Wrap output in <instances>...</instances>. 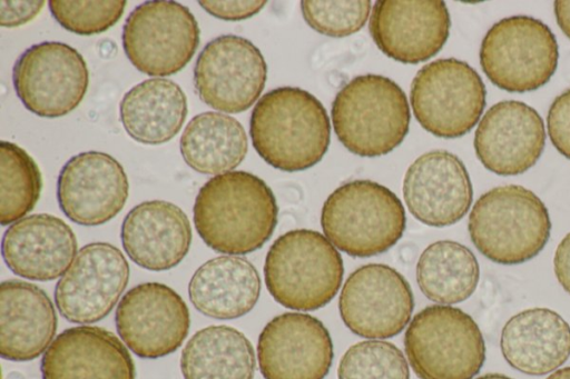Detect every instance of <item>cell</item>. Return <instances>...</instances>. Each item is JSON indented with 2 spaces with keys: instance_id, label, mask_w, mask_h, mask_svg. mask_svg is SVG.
I'll return each instance as SVG.
<instances>
[{
  "instance_id": "obj_2",
  "label": "cell",
  "mask_w": 570,
  "mask_h": 379,
  "mask_svg": "<svg viewBox=\"0 0 570 379\" xmlns=\"http://www.w3.org/2000/svg\"><path fill=\"white\" fill-rule=\"evenodd\" d=\"M249 133L256 152L268 164L294 172L322 160L330 144L331 124L325 108L312 93L281 87L255 104Z\"/></svg>"
},
{
  "instance_id": "obj_8",
  "label": "cell",
  "mask_w": 570,
  "mask_h": 379,
  "mask_svg": "<svg viewBox=\"0 0 570 379\" xmlns=\"http://www.w3.org/2000/svg\"><path fill=\"white\" fill-rule=\"evenodd\" d=\"M558 42L550 28L529 16L495 22L484 36L480 64L489 80L509 92L544 86L558 66Z\"/></svg>"
},
{
  "instance_id": "obj_36",
  "label": "cell",
  "mask_w": 570,
  "mask_h": 379,
  "mask_svg": "<svg viewBox=\"0 0 570 379\" xmlns=\"http://www.w3.org/2000/svg\"><path fill=\"white\" fill-rule=\"evenodd\" d=\"M198 3L218 19L236 21L258 13L266 1H199Z\"/></svg>"
},
{
  "instance_id": "obj_6",
  "label": "cell",
  "mask_w": 570,
  "mask_h": 379,
  "mask_svg": "<svg viewBox=\"0 0 570 379\" xmlns=\"http://www.w3.org/2000/svg\"><path fill=\"white\" fill-rule=\"evenodd\" d=\"M321 226L325 237L352 257L383 253L402 237L404 207L389 188L371 180H353L325 200Z\"/></svg>"
},
{
  "instance_id": "obj_12",
  "label": "cell",
  "mask_w": 570,
  "mask_h": 379,
  "mask_svg": "<svg viewBox=\"0 0 570 379\" xmlns=\"http://www.w3.org/2000/svg\"><path fill=\"white\" fill-rule=\"evenodd\" d=\"M267 66L249 40L223 34L210 40L197 57L194 87L208 107L227 113L247 110L261 96Z\"/></svg>"
},
{
  "instance_id": "obj_14",
  "label": "cell",
  "mask_w": 570,
  "mask_h": 379,
  "mask_svg": "<svg viewBox=\"0 0 570 379\" xmlns=\"http://www.w3.org/2000/svg\"><path fill=\"white\" fill-rule=\"evenodd\" d=\"M115 322L119 337L135 355L157 359L183 345L190 317L186 302L174 289L144 282L120 299Z\"/></svg>"
},
{
  "instance_id": "obj_28",
  "label": "cell",
  "mask_w": 570,
  "mask_h": 379,
  "mask_svg": "<svg viewBox=\"0 0 570 379\" xmlns=\"http://www.w3.org/2000/svg\"><path fill=\"white\" fill-rule=\"evenodd\" d=\"M255 367L250 341L225 325L196 331L180 356L184 379H253Z\"/></svg>"
},
{
  "instance_id": "obj_34",
  "label": "cell",
  "mask_w": 570,
  "mask_h": 379,
  "mask_svg": "<svg viewBox=\"0 0 570 379\" xmlns=\"http://www.w3.org/2000/svg\"><path fill=\"white\" fill-rule=\"evenodd\" d=\"M126 1H49L52 17L70 32L96 34L107 31L121 18Z\"/></svg>"
},
{
  "instance_id": "obj_38",
  "label": "cell",
  "mask_w": 570,
  "mask_h": 379,
  "mask_svg": "<svg viewBox=\"0 0 570 379\" xmlns=\"http://www.w3.org/2000/svg\"><path fill=\"white\" fill-rule=\"evenodd\" d=\"M553 268L559 283L570 295V232L556 249Z\"/></svg>"
},
{
  "instance_id": "obj_9",
  "label": "cell",
  "mask_w": 570,
  "mask_h": 379,
  "mask_svg": "<svg viewBox=\"0 0 570 379\" xmlns=\"http://www.w3.org/2000/svg\"><path fill=\"white\" fill-rule=\"evenodd\" d=\"M485 94L480 74L470 64L445 58L417 71L410 100L415 119L426 131L453 139L476 124L485 107Z\"/></svg>"
},
{
  "instance_id": "obj_39",
  "label": "cell",
  "mask_w": 570,
  "mask_h": 379,
  "mask_svg": "<svg viewBox=\"0 0 570 379\" xmlns=\"http://www.w3.org/2000/svg\"><path fill=\"white\" fill-rule=\"evenodd\" d=\"M554 14L558 26L570 39V0H558L554 2Z\"/></svg>"
},
{
  "instance_id": "obj_32",
  "label": "cell",
  "mask_w": 570,
  "mask_h": 379,
  "mask_svg": "<svg viewBox=\"0 0 570 379\" xmlns=\"http://www.w3.org/2000/svg\"><path fill=\"white\" fill-rule=\"evenodd\" d=\"M337 379H410V371L395 345L365 340L345 351L338 363Z\"/></svg>"
},
{
  "instance_id": "obj_29",
  "label": "cell",
  "mask_w": 570,
  "mask_h": 379,
  "mask_svg": "<svg viewBox=\"0 0 570 379\" xmlns=\"http://www.w3.org/2000/svg\"><path fill=\"white\" fill-rule=\"evenodd\" d=\"M184 161L203 174H222L240 164L247 153V136L235 118L214 111L196 114L179 142Z\"/></svg>"
},
{
  "instance_id": "obj_4",
  "label": "cell",
  "mask_w": 570,
  "mask_h": 379,
  "mask_svg": "<svg viewBox=\"0 0 570 379\" xmlns=\"http://www.w3.org/2000/svg\"><path fill=\"white\" fill-rule=\"evenodd\" d=\"M336 137L352 153L380 157L395 149L410 126L406 96L393 80L379 74L356 76L332 103Z\"/></svg>"
},
{
  "instance_id": "obj_7",
  "label": "cell",
  "mask_w": 570,
  "mask_h": 379,
  "mask_svg": "<svg viewBox=\"0 0 570 379\" xmlns=\"http://www.w3.org/2000/svg\"><path fill=\"white\" fill-rule=\"evenodd\" d=\"M404 347L420 379H472L485 360L483 336L463 310L432 305L410 322Z\"/></svg>"
},
{
  "instance_id": "obj_37",
  "label": "cell",
  "mask_w": 570,
  "mask_h": 379,
  "mask_svg": "<svg viewBox=\"0 0 570 379\" xmlns=\"http://www.w3.org/2000/svg\"><path fill=\"white\" fill-rule=\"evenodd\" d=\"M45 1H1L0 23L3 27H18L29 22L42 9Z\"/></svg>"
},
{
  "instance_id": "obj_5",
  "label": "cell",
  "mask_w": 570,
  "mask_h": 379,
  "mask_svg": "<svg viewBox=\"0 0 570 379\" xmlns=\"http://www.w3.org/2000/svg\"><path fill=\"white\" fill-rule=\"evenodd\" d=\"M344 275L343 260L332 242L309 229L291 230L269 247L264 265L266 288L282 306L302 311L327 305Z\"/></svg>"
},
{
  "instance_id": "obj_19",
  "label": "cell",
  "mask_w": 570,
  "mask_h": 379,
  "mask_svg": "<svg viewBox=\"0 0 570 379\" xmlns=\"http://www.w3.org/2000/svg\"><path fill=\"white\" fill-rule=\"evenodd\" d=\"M546 143L541 116L529 104L504 100L482 117L474 134L481 163L499 176L525 172L539 160Z\"/></svg>"
},
{
  "instance_id": "obj_21",
  "label": "cell",
  "mask_w": 570,
  "mask_h": 379,
  "mask_svg": "<svg viewBox=\"0 0 570 379\" xmlns=\"http://www.w3.org/2000/svg\"><path fill=\"white\" fill-rule=\"evenodd\" d=\"M42 379H135L131 356L107 329L79 326L59 333L41 359Z\"/></svg>"
},
{
  "instance_id": "obj_40",
  "label": "cell",
  "mask_w": 570,
  "mask_h": 379,
  "mask_svg": "<svg viewBox=\"0 0 570 379\" xmlns=\"http://www.w3.org/2000/svg\"><path fill=\"white\" fill-rule=\"evenodd\" d=\"M547 379H570V367L552 372Z\"/></svg>"
},
{
  "instance_id": "obj_10",
  "label": "cell",
  "mask_w": 570,
  "mask_h": 379,
  "mask_svg": "<svg viewBox=\"0 0 570 379\" xmlns=\"http://www.w3.org/2000/svg\"><path fill=\"white\" fill-rule=\"evenodd\" d=\"M194 14L176 1H146L128 16L122 47L131 64L151 77L177 73L190 61L199 44Z\"/></svg>"
},
{
  "instance_id": "obj_20",
  "label": "cell",
  "mask_w": 570,
  "mask_h": 379,
  "mask_svg": "<svg viewBox=\"0 0 570 379\" xmlns=\"http://www.w3.org/2000/svg\"><path fill=\"white\" fill-rule=\"evenodd\" d=\"M403 197L410 212L431 227H446L469 211L472 183L464 163L446 150L416 158L403 180Z\"/></svg>"
},
{
  "instance_id": "obj_35",
  "label": "cell",
  "mask_w": 570,
  "mask_h": 379,
  "mask_svg": "<svg viewBox=\"0 0 570 379\" xmlns=\"http://www.w3.org/2000/svg\"><path fill=\"white\" fill-rule=\"evenodd\" d=\"M547 126L554 148L570 159V89L559 94L551 103Z\"/></svg>"
},
{
  "instance_id": "obj_22",
  "label": "cell",
  "mask_w": 570,
  "mask_h": 379,
  "mask_svg": "<svg viewBox=\"0 0 570 379\" xmlns=\"http://www.w3.org/2000/svg\"><path fill=\"white\" fill-rule=\"evenodd\" d=\"M77 238L60 218L49 213L24 217L4 231L1 252L14 275L36 281L61 277L77 255Z\"/></svg>"
},
{
  "instance_id": "obj_33",
  "label": "cell",
  "mask_w": 570,
  "mask_h": 379,
  "mask_svg": "<svg viewBox=\"0 0 570 379\" xmlns=\"http://www.w3.org/2000/svg\"><path fill=\"white\" fill-rule=\"evenodd\" d=\"M307 24L317 32L342 38L357 32L365 24L371 1H311L301 2Z\"/></svg>"
},
{
  "instance_id": "obj_17",
  "label": "cell",
  "mask_w": 570,
  "mask_h": 379,
  "mask_svg": "<svg viewBox=\"0 0 570 379\" xmlns=\"http://www.w3.org/2000/svg\"><path fill=\"white\" fill-rule=\"evenodd\" d=\"M129 192L122 166L110 154L86 151L61 168L57 199L67 218L77 225H102L124 208Z\"/></svg>"
},
{
  "instance_id": "obj_30",
  "label": "cell",
  "mask_w": 570,
  "mask_h": 379,
  "mask_svg": "<svg viewBox=\"0 0 570 379\" xmlns=\"http://www.w3.org/2000/svg\"><path fill=\"white\" fill-rule=\"evenodd\" d=\"M480 268L474 253L465 246L440 240L428 246L416 265V281L422 293L439 303L464 301L474 292Z\"/></svg>"
},
{
  "instance_id": "obj_11",
  "label": "cell",
  "mask_w": 570,
  "mask_h": 379,
  "mask_svg": "<svg viewBox=\"0 0 570 379\" xmlns=\"http://www.w3.org/2000/svg\"><path fill=\"white\" fill-rule=\"evenodd\" d=\"M12 82L30 112L58 118L82 101L89 86V70L83 57L71 46L43 41L21 53L12 69Z\"/></svg>"
},
{
  "instance_id": "obj_15",
  "label": "cell",
  "mask_w": 570,
  "mask_h": 379,
  "mask_svg": "<svg viewBox=\"0 0 570 379\" xmlns=\"http://www.w3.org/2000/svg\"><path fill=\"white\" fill-rule=\"evenodd\" d=\"M129 273L128 261L117 247L108 242L88 243L57 282L56 306L70 322H97L118 302Z\"/></svg>"
},
{
  "instance_id": "obj_25",
  "label": "cell",
  "mask_w": 570,
  "mask_h": 379,
  "mask_svg": "<svg viewBox=\"0 0 570 379\" xmlns=\"http://www.w3.org/2000/svg\"><path fill=\"white\" fill-rule=\"evenodd\" d=\"M500 347L505 361L518 371L547 375L570 357V326L551 309H525L507 321Z\"/></svg>"
},
{
  "instance_id": "obj_18",
  "label": "cell",
  "mask_w": 570,
  "mask_h": 379,
  "mask_svg": "<svg viewBox=\"0 0 570 379\" xmlns=\"http://www.w3.org/2000/svg\"><path fill=\"white\" fill-rule=\"evenodd\" d=\"M450 13L441 0H379L370 32L377 48L403 63H419L435 56L450 33Z\"/></svg>"
},
{
  "instance_id": "obj_3",
  "label": "cell",
  "mask_w": 570,
  "mask_h": 379,
  "mask_svg": "<svg viewBox=\"0 0 570 379\" xmlns=\"http://www.w3.org/2000/svg\"><path fill=\"white\" fill-rule=\"evenodd\" d=\"M475 248L489 260L518 265L534 258L547 245L551 221L541 199L531 190L507 184L483 193L468 222Z\"/></svg>"
},
{
  "instance_id": "obj_23",
  "label": "cell",
  "mask_w": 570,
  "mask_h": 379,
  "mask_svg": "<svg viewBox=\"0 0 570 379\" xmlns=\"http://www.w3.org/2000/svg\"><path fill=\"white\" fill-rule=\"evenodd\" d=\"M127 256L139 267L164 271L188 253L191 227L186 213L165 200L144 201L125 217L120 230Z\"/></svg>"
},
{
  "instance_id": "obj_24",
  "label": "cell",
  "mask_w": 570,
  "mask_h": 379,
  "mask_svg": "<svg viewBox=\"0 0 570 379\" xmlns=\"http://www.w3.org/2000/svg\"><path fill=\"white\" fill-rule=\"evenodd\" d=\"M57 313L47 292L17 279L0 286V355L10 361L38 358L51 345Z\"/></svg>"
},
{
  "instance_id": "obj_16",
  "label": "cell",
  "mask_w": 570,
  "mask_h": 379,
  "mask_svg": "<svg viewBox=\"0 0 570 379\" xmlns=\"http://www.w3.org/2000/svg\"><path fill=\"white\" fill-rule=\"evenodd\" d=\"M333 357L328 330L308 313L278 315L258 337V366L265 379H324Z\"/></svg>"
},
{
  "instance_id": "obj_27",
  "label": "cell",
  "mask_w": 570,
  "mask_h": 379,
  "mask_svg": "<svg viewBox=\"0 0 570 379\" xmlns=\"http://www.w3.org/2000/svg\"><path fill=\"white\" fill-rule=\"evenodd\" d=\"M187 98L173 80L151 78L134 86L119 104L126 132L145 144H160L173 139L187 117Z\"/></svg>"
},
{
  "instance_id": "obj_13",
  "label": "cell",
  "mask_w": 570,
  "mask_h": 379,
  "mask_svg": "<svg viewBox=\"0 0 570 379\" xmlns=\"http://www.w3.org/2000/svg\"><path fill=\"white\" fill-rule=\"evenodd\" d=\"M414 308L412 289L394 268L370 263L346 279L338 299L340 315L355 335L385 339L399 335Z\"/></svg>"
},
{
  "instance_id": "obj_31",
  "label": "cell",
  "mask_w": 570,
  "mask_h": 379,
  "mask_svg": "<svg viewBox=\"0 0 570 379\" xmlns=\"http://www.w3.org/2000/svg\"><path fill=\"white\" fill-rule=\"evenodd\" d=\"M42 188L36 161L21 147L0 143V222L12 225L24 218L37 205Z\"/></svg>"
},
{
  "instance_id": "obj_1",
  "label": "cell",
  "mask_w": 570,
  "mask_h": 379,
  "mask_svg": "<svg viewBox=\"0 0 570 379\" xmlns=\"http://www.w3.org/2000/svg\"><path fill=\"white\" fill-rule=\"evenodd\" d=\"M194 223L213 250L237 256L253 252L272 237L278 208L272 189L259 177L229 171L210 178L198 191Z\"/></svg>"
},
{
  "instance_id": "obj_26",
  "label": "cell",
  "mask_w": 570,
  "mask_h": 379,
  "mask_svg": "<svg viewBox=\"0 0 570 379\" xmlns=\"http://www.w3.org/2000/svg\"><path fill=\"white\" fill-rule=\"evenodd\" d=\"M261 293V278L244 257L219 256L204 262L191 276L188 296L203 315L228 320L249 312Z\"/></svg>"
},
{
  "instance_id": "obj_41",
  "label": "cell",
  "mask_w": 570,
  "mask_h": 379,
  "mask_svg": "<svg viewBox=\"0 0 570 379\" xmlns=\"http://www.w3.org/2000/svg\"><path fill=\"white\" fill-rule=\"evenodd\" d=\"M475 379H512L505 375L502 373H487L481 377H478Z\"/></svg>"
}]
</instances>
